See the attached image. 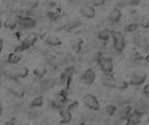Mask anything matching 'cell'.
Returning <instances> with one entry per match:
<instances>
[{
  "label": "cell",
  "mask_w": 149,
  "mask_h": 125,
  "mask_svg": "<svg viewBox=\"0 0 149 125\" xmlns=\"http://www.w3.org/2000/svg\"><path fill=\"white\" fill-rule=\"evenodd\" d=\"M18 25L25 30H31L36 27L37 25V21L35 18L29 17V16H19L18 19Z\"/></svg>",
  "instance_id": "cell-5"
},
{
  "label": "cell",
  "mask_w": 149,
  "mask_h": 125,
  "mask_svg": "<svg viewBox=\"0 0 149 125\" xmlns=\"http://www.w3.org/2000/svg\"><path fill=\"white\" fill-rule=\"evenodd\" d=\"M20 60L21 56H19V54H18L17 52L11 53L7 57V62L10 65H17L20 62Z\"/></svg>",
  "instance_id": "cell-15"
},
{
  "label": "cell",
  "mask_w": 149,
  "mask_h": 125,
  "mask_svg": "<svg viewBox=\"0 0 149 125\" xmlns=\"http://www.w3.org/2000/svg\"><path fill=\"white\" fill-rule=\"evenodd\" d=\"M79 12L84 17H86V18H93L96 14L95 9L93 8V6L89 5H82L79 10Z\"/></svg>",
  "instance_id": "cell-9"
},
{
  "label": "cell",
  "mask_w": 149,
  "mask_h": 125,
  "mask_svg": "<svg viewBox=\"0 0 149 125\" xmlns=\"http://www.w3.org/2000/svg\"><path fill=\"white\" fill-rule=\"evenodd\" d=\"M106 0H92V5L93 6L98 7V6H101L105 4Z\"/></svg>",
  "instance_id": "cell-25"
},
{
  "label": "cell",
  "mask_w": 149,
  "mask_h": 125,
  "mask_svg": "<svg viewBox=\"0 0 149 125\" xmlns=\"http://www.w3.org/2000/svg\"><path fill=\"white\" fill-rule=\"evenodd\" d=\"M142 115L134 111L133 113H132L129 117L127 118V122L128 123H131V124H138L140 122V118H141Z\"/></svg>",
  "instance_id": "cell-16"
},
{
  "label": "cell",
  "mask_w": 149,
  "mask_h": 125,
  "mask_svg": "<svg viewBox=\"0 0 149 125\" xmlns=\"http://www.w3.org/2000/svg\"><path fill=\"white\" fill-rule=\"evenodd\" d=\"M146 121H147V122H149V112L147 113V119H146Z\"/></svg>",
  "instance_id": "cell-32"
},
{
  "label": "cell",
  "mask_w": 149,
  "mask_h": 125,
  "mask_svg": "<svg viewBox=\"0 0 149 125\" xmlns=\"http://www.w3.org/2000/svg\"><path fill=\"white\" fill-rule=\"evenodd\" d=\"M96 78V73L93 69H88L85 71V73L81 77V81L87 85L93 84Z\"/></svg>",
  "instance_id": "cell-7"
},
{
  "label": "cell",
  "mask_w": 149,
  "mask_h": 125,
  "mask_svg": "<svg viewBox=\"0 0 149 125\" xmlns=\"http://www.w3.org/2000/svg\"><path fill=\"white\" fill-rule=\"evenodd\" d=\"M128 2L131 5H137L140 4V0H128Z\"/></svg>",
  "instance_id": "cell-28"
},
{
  "label": "cell",
  "mask_w": 149,
  "mask_h": 125,
  "mask_svg": "<svg viewBox=\"0 0 149 125\" xmlns=\"http://www.w3.org/2000/svg\"><path fill=\"white\" fill-rule=\"evenodd\" d=\"M125 43H114L113 44V49L117 51H122L125 49Z\"/></svg>",
  "instance_id": "cell-22"
},
{
  "label": "cell",
  "mask_w": 149,
  "mask_h": 125,
  "mask_svg": "<svg viewBox=\"0 0 149 125\" xmlns=\"http://www.w3.org/2000/svg\"><path fill=\"white\" fill-rule=\"evenodd\" d=\"M140 25L143 27V28H149V18L146 17H144L141 21H140Z\"/></svg>",
  "instance_id": "cell-24"
},
{
  "label": "cell",
  "mask_w": 149,
  "mask_h": 125,
  "mask_svg": "<svg viewBox=\"0 0 149 125\" xmlns=\"http://www.w3.org/2000/svg\"><path fill=\"white\" fill-rule=\"evenodd\" d=\"M3 48H4V41L2 38H0V52L3 50Z\"/></svg>",
  "instance_id": "cell-29"
},
{
  "label": "cell",
  "mask_w": 149,
  "mask_h": 125,
  "mask_svg": "<svg viewBox=\"0 0 149 125\" xmlns=\"http://www.w3.org/2000/svg\"><path fill=\"white\" fill-rule=\"evenodd\" d=\"M59 113H60V116L62 118L61 122L62 123H68L71 122L72 120V114L70 112V110L66 108L59 110Z\"/></svg>",
  "instance_id": "cell-13"
},
{
  "label": "cell",
  "mask_w": 149,
  "mask_h": 125,
  "mask_svg": "<svg viewBox=\"0 0 149 125\" xmlns=\"http://www.w3.org/2000/svg\"><path fill=\"white\" fill-rule=\"evenodd\" d=\"M121 11L119 8H112V11H110V14H109V17H108V19L112 22V23H118L119 21L121 20Z\"/></svg>",
  "instance_id": "cell-11"
},
{
  "label": "cell",
  "mask_w": 149,
  "mask_h": 125,
  "mask_svg": "<svg viewBox=\"0 0 149 125\" xmlns=\"http://www.w3.org/2000/svg\"><path fill=\"white\" fill-rule=\"evenodd\" d=\"M38 40V35L35 33H31L28 36L25 37V38L22 41L21 44L19 47H18L16 51H23L24 50L29 49L30 47H32L35 44V43Z\"/></svg>",
  "instance_id": "cell-2"
},
{
  "label": "cell",
  "mask_w": 149,
  "mask_h": 125,
  "mask_svg": "<svg viewBox=\"0 0 149 125\" xmlns=\"http://www.w3.org/2000/svg\"><path fill=\"white\" fill-rule=\"evenodd\" d=\"M138 27H139V24L137 23H132L126 27V30L127 32L133 33V32H135V31L138 30Z\"/></svg>",
  "instance_id": "cell-21"
},
{
  "label": "cell",
  "mask_w": 149,
  "mask_h": 125,
  "mask_svg": "<svg viewBox=\"0 0 149 125\" xmlns=\"http://www.w3.org/2000/svg\"><path fill=\"white\" fill-rule=\"evenodd\" d=\"M111 36L112 37L114 43H125V37L120 31H113Z\"/></svg>",
  "instance_id": "cell-18"
},
{
  "label": "cell",
  "mask_w": 149,
  "mask_h": 125,
  "mask_svg": "<svg viewBox=\"0 0 149 125\" xmlns=\"http://www.w3.org/2000/svg\"><path fill=\"white\" fill-rule=\"evenodd\" d=\"M143 93L146 97H149V83L146 84L143 88Z\"/></svg>",
  "instance_id": "cell-26"
},
{
  "label": "cell",
  "mask_w": 149,
  "mask_h": 125,
  "mask_svg": "<svg viewBox=\"0 0 149 125\" xmlns=\"http://www.w3.org/2000/svg\"><path fill=\"white\" fill-rule=\"evenodd\" d=\"M111 34H112V32H111V31L108 29H105V30H102L100 31L98 37H99V38L101 41L106 42V41H108L109 40V38L111 37Z\"/></svg>",
  "instance_id": "cell-19"
},
{
  "label": "cell",
  "mask_w": 149,
  "mask_h": 125,
  "mask_svg": "<svg viewBox=\"0 0 149 125\" xmlns=\"http://www.w3.org/2000/svg\"><path fill=\"white\" fill-rule=\"evenodd\" d=\"M71 1H73V0H71Z\"/></svg>",
  "instance_id": "cell-35"
},
{
  "label": "cell",
  "mask_w": 149,
  "mask_h": 125,
  "mask_svg": "<svg viewBox=\"0 0 149 125\" xmlns=\"http://www.w3.org/2000/svg\"><path fill=\"white\" fill-rule=\"evenodd\" d=\"M2 27H3V21H2V18H1V17H0V30L2 29Z\"/></svg>",
  "instance_id": "cell-31"
},
{
  "label": "cell",
  "mask_w": 149,
  "mask_h": 125,
  "mask_svg": "<svg viewBox=\"0 0 149 125\" xmlns=\"http://www.w3.org/2000/svg\"><path fill=\"white\" fill-rule=\"evenodd\" d=\"M84 104L92 110H100V103L97 100L96 97L93 94H86L83 97Z\"/></svg>",
  "instance_id": "cell-3"
},
{
  "label": "cell",
  "mask_w": 149,
  "mask_h": 125,
  "mask_svg": "<svg viewBox=\"0 0 149 125\" xmlns=\"http://www.w3.org/2000/svg\"><path fill=\"white\" fill-rule=\"evenodd\" d=\"M146 62H149V56L146 57Z\"/></svg>",
  "instance_id": "cell-33"
},
{
  "label": "cell",
  "mask_w": 149,
  "mask_h": 125,
  "mask_svg": "<svg viewBox=\"0 0 149 125\" xmlns=\"http://www.w3.org/2000/svg\"><path fill=\"white\" fill-rule=\"evenodd\" d=\"M106 78H105V81H104V83L108 86V87H115L116 86V82L115 80L113 79L112 77H110L109 74H106Z\"/></svg>",
  "instance_id": "cell-20"
},
{
  "label": "cell",
  "mask_w": 149,
  "mask_h": 125,
  "mask_svg": "<svg viewBox=\"0 0 149 125\" xmlns=\"http://www.w3.org/2000/svg\"><path fill=\"white\" fill-rule=\"evenodd\" d=\"M2 113H3V105H2L1 102H0V116H1Z\"/></svg>",
  "instance_id": "cell-30"
},
{
  "label": "cell",
  "mask_w": 149,
  "mask_h": 125,
  "mask_svg": "<svg viewBox=\"0 0 149 125\" xmlns=\"http://www.w3.org/2000/svg\"><path fill=\"white\" fill-rule=\"evenodd\" d=\"M45 42L51 46H58L61 44V40L56 36H48Z\"/></svg>",
  "instance_id": "cell-14"
},
{
  "label": "cell",
  "mask_w": 149,
  "mask_h": 125,
  "mask_svg": "<svg viewBox=\"0 0 149 125\" xmlns=\"http://www.w3.org/2000/svg\"><path fill=\"white\" fill-rule=\"evenodd\" d=\"M44 103V97L42 96H38L33 99V101L30 103V108H39L41 107Z\"/></svg>",
  "instance_id": "cell-17"
},
{
  "label": "cell",
  "mask_w": 149,
  "mask_h": 125,
  "mask_svg": "<svg viewBox=\"0 0 149 125\" xmlns=\"http://www.w3.org/2000/svg\"><path fill=\"white\" fill-rule=\"evenodd\" d=\"M146 79V74L144 71H137L135 72L130 80L131 85H140L142 84Z\"/></svg>",
  "instance_id": "cell-8"
},
{
  "label": "cell",
  "mask_w": 149,
  "mask_h": 125,
  "mask_svg": "<svg viewBox=\"0 0 149 125\" xmlns=\"http://www.w3.org/2000/svg\"><path fill=\"white\" fill-rule=\"evenodd\" d=\"M98 62L102 71L105 74H110L113 70V62L110 57H106L103 56H100L98 58Z\"/></svg>",
  "instance_id": "cell-4"
},
{
  "label": "cell",
  "mask_w": 149,
  "mask_h": 125,
  "mask_svg": "<svg viewBox=\"0 0 149 125\" xmlns=\"http://www.w3.org/2000/svg\"><path fill=\"white\" fill-rule=\"evenodd\" d=\"M106 112L109 116L114 115L115 112H116V108H115V106H113V105H112V104L108 105V106L106 108Z\"/></svg>",
  "instance_id": "cell-23"
},
{
  "label": "cell",
  "mask_w": 149,
  "mask_h": 125,
  "mask_svg": "<svg viewBox=\"0 0 149 125\" xmlns=\"http://www.w3.org/2000/svg\"><path fill=\"white\" fill-rule=\"evenodd\" d=\"M0 83H1V76H0Z\"/></svg>",
  "instance_id": "cell-34"
},
{
  "label": "cell",
  "mask_w": 149,
  "mask_h": 125,
  "mask_svg": "<svg viewBox=\"0 0 149 125\" xmlns=\"http://www.w3.org/2000/svg\"><path fill=\"white\" fill-rule=\"evenodd\" d=\"M73 74H74V67L73 66L67 67L61 74V83L65 84H69Z\"/></svg>",
  "instance_id": "cell-10"
},
{
  "label": "cell",
  "mask_w": 149,
  "mask_h": 125,
  "mask_svg": "<svg viewBox=\"0 0 149 125\" xmlns=\"http://www.w3.org/2000/svg\"><path fill=\"white\" fill-rule=\"evenodd\" d=\"M18 19H19V16H16V15H11L6 18L5 21V26L7 28L10 29H14L17 27V25H18Z\"/></svg>",
  "instance_id": "cell-12"
},
{
  "label": "cell",
  "mask_w": 149,
  "mask_h": 125,
  "mask_svg": "<svg viewBox=\"0 0 149 125\" xmlns=\"http://www.w3.org/2000/svg\"><path fill=\"white\" fill-rule=\"evenodd\" d=\"M29 70L24 66H18L15 68H12L5 72V75L12 79L17 78H24L28 76Z\"/></svg>",
  "instance_id": "cell-1"
},
{
  "label": "cell",
  "mask_w": 149,
  "mask_h": 125,
  "mask_svg": "<svg viewBox=\"0 0 149 125\" xmlns=\"http://www.w3.org/2000/svg\"><path fill=\"white\" fill-rule=\"evenodd\" d=\"M48 17L51 20H55L57 19V17H58V14L56 12H52V11H49L48 12Z\"/></svg>",
  "instance_id": "cell-27"
},
{
  "label": "cell",
  "mask_w": 149,
  "mask_h": 125,
  "mask_svg": "<svg viewBox=\"0 0 149 125\" xmlns=\"http://www.w3.org/2000/svg\"><path fill=\"white\" fill-rule=\"evenodd\" d=\"M148 109H149V97H145L137 102L134 111H136L143 116L148 110Z\"/></svg>",
  "instance_id": "cell-6"
}]
</instances>
